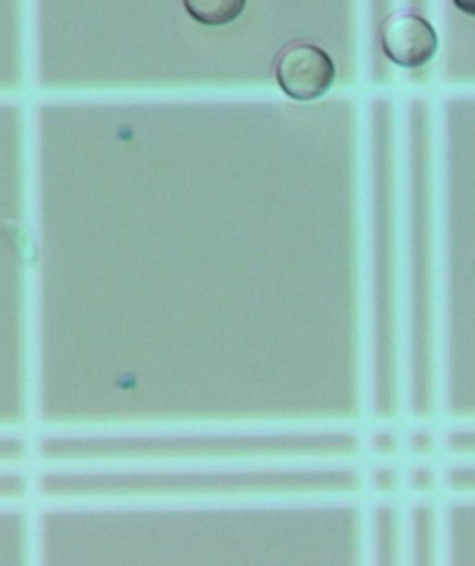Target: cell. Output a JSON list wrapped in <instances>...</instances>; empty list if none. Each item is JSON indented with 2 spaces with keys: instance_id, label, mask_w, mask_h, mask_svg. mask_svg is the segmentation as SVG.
I'll list each match as a JSON object with an SVG mask.
<instances>
[{
  "instance_id": "obj_1",
  "label": "cell",
  "mask_w": 475,
  "mask_h": 566,
  "mask_svg": "<svg viewBox=\"0 0 475 566\" xmlns=\"http://www.w3.org/2000/svg\"><path fill=\"white\" fill-rule=\"evenodd\" d=\"M337 67L331 56L316 44L297 42L283 50L276 63V82L293 101H316L335 86Z\"/></svg>"
},
{
  "instance_id": "obj_2",
  "label": "cell",
  "mask_w": 475,
  "mask_h": 566,
  "mask_svg": "<svg viewBox=\"0 0 475 566\" xmlns=\"http://www.w3.org/2000/svg\"><path fill=\"white\" fill-rule=\"evenodd\" d=\"M380 44L390 61L401 67H422L439 50V35L426 19L413 12L392 14L380 29Z\"/></svg>"
},
{
  "instance_id": "obj_3",
  "label": "cell",
  "mask_w": 475,
  "mask_h": 566,
  "mask_svg": "<svg viewBox=\"0 0 475 566\" xmlns=\"http://www.w3.org/2000/svg\"><path fill=\"white\" fill-rule=\"evenodd\" d=\"M181 3L186 12L204 27H225L246 10V0H181Z\"/></svg>"
},
{
  "instance_id": "obj_4",
  "label": "cell",
  "mask_w": 475,
  "mask_h": 566,
  "mask_svg": "<svg viewBox=\"0 0 475 566\" xmlns=\"http://www.w3.org/2000/svg\"><path fill=\"white\" fill-rule=\"evenodd\" d=\"M455 8L468 17H475V0H453Z\"/></svg>"
}]
</instances>
